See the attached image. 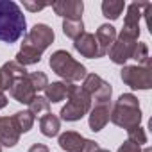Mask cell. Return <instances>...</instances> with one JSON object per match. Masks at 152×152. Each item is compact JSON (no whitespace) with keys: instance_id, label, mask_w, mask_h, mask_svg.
<instances>
[{"instance_id":"cell-1","label":"cell","mask_w":152,"mask_h":152,"mask_svg":"<svg viewBox=\"0 0 152 152\" xmlns=\"http://www.w3.org/2000/svg\"><path fill=\"white\" fill-rule=\"evenodd\" d=\"M54 41V31L45 23H36L23 38L22 48L16 54V63L22 66L36 64L41 59V54L52 45Z\"/></svg>"},{"instance_id":"cell-2","label":"cell","mask_w":152,"mask_h":152,"mask_svg":"<svg viewBox=\"0 0 152 152\" xmlns=\"http://www.w3.org/2000/svg\"><path fill=\"white\" fill-rule=\"evenodd\" d=\"M27 22L20 6L13 0H0V41L15 43L25 32Z\"/></svg>"},{"instance_id":"cell-3","label":"cell","mask_w":152,"mask_h":152,"mask_svg":"<svg viewBox=\"0 0 152 152\" xmlns=\"http://www.w3.org/2000/svg\"><path fill=\"white\" fill-rule=\"evenodd\" d=\"M109 120L129 131L132 127H138L141 122V109H140V102L132 93H124L118 97V100L113 106V111L109 113Z\"/></svg>"},{"instance_id":"cell-4","label":"cell","mask_w":152,"mask_h":152,"mask_svg":"<svg viewBox=\"0 0 152 152\" xmlns=\"http://www.w3.org/2000/svg\"><path fill=\"white\" fill-rule=\"evenodd\" d=\"M48 64H50V68L56 75L64 79V83H77V81L84 79L88 75L86 66L81 64L79 61H75L66 50H56L50 56Z\"/></svg>"},{"instance_id":"cell-5","label":"cell","mask_w":152,"mask_h":152,"mask_svg":"<svg viewBox=\"0 0 152 152\" xmlns=\"http://www.w3.org/2000/svg\"><path fill=\"white\" fill-rule=\"evenodd\" d=\"M90 109H91V97L88 95V91L83 86L72 84L70 95H68V102H66V106H63L59 115H61V118L64 122H77Z\"/></svg>"},{"instance_id":"cell-6","label":"cell","mask_w":152,"mask_h":152,"mask_svg":"<svg viewBox=\"0 0 152 152\" xmlns=\"http://www.w3.org/2000/svg\"><path fill=\"white\" fill-rule=\"evenodd\" d=\"M122 81L132 90H150L152 88V64H124L120 72Z\"/></svg>"},{"instance_id":"cell-7","label":"cell","mask_w":152,"mask_h":152,"mask_svg":"<svg viewBox=\"0 0 152 152\" xmlns=\"http://www.w3.org/2000/svg\"><path fill=\"white\" fill-rule=\"evenodd\" d=\"M83 88L88 91V95L91 97V102L99 104V102H111V95H113V88L109 83H106L100 75L97 73H88L84 77V84Z\"/></svg>"},{"instance_id":"cell-8","label":"cell","mask_w":152,"mask_h":152,"mask_svg":"<svg viewBox=\"0 0 152 152\" xmlns=\"http://www.w3.org/2000/svg\"><path fill=\"white\" fill-rule=\"evenodd\" d=\"M136 43H138V39H132V38H127V36L120 34V36L115 39V43H113V47L109 48V52H107V54H109V59H111L115 64H125V63L131 59Z\"/></svg>"},{"instance_id":"cell-9","label":"cell","mask_w":152,"mask_h":152,"mask_svg":"<svg viewBox=\"0 0 152 152\" xmlns=\"http://www.w3.org/2000/svg\"><path fill=\"white\" fill-rule=\"evenodd\" d=\"M147 2L143 4H131L127 7V15H125V20H124V29L120 34L127 36V38H132V39H138L140 36V20H141V9H145Z\"/></svg>"},{"instance_id":"cell-10","label":"cell","mask_w":152,"mask_h":152,"mask_svg":"<svg viewBox=\"0 0 152 152\" xmlns=\"http://www.w3.org/2000/svg\"><path fill=\"white\" fill-rule=\"evenodd\" d=\"M9 95H11L16 102H20V104H31V102L38 97V91L32 88V84H31V81H29L27 75H23V77H18V79L11 84Z\"/></svg>"},{"instance_id":"cell-11","label":"cell","mask_w":152,"mask_h":152,"mask_svg":"<svg viewBox=\"0 0 152 152\" xmlns=\"http://www.w3.org/2000/svg\"><path fill=\"white\" fill-rule=\"evenodd\" d=\"M52 9L57 16H63L64 20H83L84 4L81 0H57L52 4Z\"/></svg>"},{"instance_id":"cell-12","label":"cell","mask_w":152,"mask_h":152,"mask_svg":"<svg viewBox=\"0 0 152 152\" xmlns=\"http://www.w3.org/2000/svg\"><path fill=\"white\" fill-rule=\"evenodd\" d=\"M90 129L93 132H99L106 127L109 122V113H111V102H99L90 109Z\"/></svg>"},{"instance_id":"cell-13","label":"cell","mask_w":152,"mask_h":152,"mask_svg":"<svg viewBox=\"0 0 152 152\" xmlns=\"http://www.w3.org/2000/svg\"><path fill=\"white\" fill-rule=\"evenodd\" d=\"M73 48L77 50L81 56L88 57V59H97L99 56V45L95 39V34L90 32H83L77 39H73Z\"/></svg>"},{"instance_id":"cell-14","label":"cell","mask_w":152,"mask_h":152,"mask_svg":"<svg viewBox=\"0 0 152 152\" xmlns=\"http://www.w3.org/2000/svg\"><path fill=\"white\" fill-rule=\"evenodd\" d=\"M95 39H97V45H99V56L104 57V56H107L109 48L113 47V43L116 39V29L109 23H104L97 29Z\"/></svg>"},{"instance_id":"cell-15","label":"cell","mask_w":152,"mask_h":152,"mask_svg":"<svg viewBox=\"0 0 152 152\" xmlns=\"http://www.w3.org/2000/svg\"><path fill=\"white\" fill-rule=\"evenodd\" d=\"M20 141V132L9 116H0V145L15 147Z\"/></svg>"},{"instance_id":"cell-16","label":"cell","mask_w":152,"mask_h":152,"mask_svg":"<svg viewBox=\"0 0 152 152\" xmlns=\"http://www.w3.org/2000/svg\"><path fill=\"white\" fill-rule=\"evenodd\" d=\"M86 145V138H83L75 131H66L59 136V147L64 152H83Z\"/></svg>"},{"instance_id":"cell-17","label":"cell","mask_w":152,"mask_h":152,"mask_svg":"<svg viewBox=\"0 0 152 152\" xmlns=\"http://www.w3.org/2000/svg\"><path fill=\"white\" fill-rule=\"evenodd\" d=\"M70 88H72V84L70 83H48V86L43 90L45 91V99L48 100V102H61V100H64V99H68V95H70Z\"/></svg>"},{"instance_id":"cell-18","label":"cell","mask_w":152,"mask_h":152,"mask_svg":"<svg viewBox=\"0 0 152 152\" xmlns=\"http://www.w3.org/2000/svg\"><path fill=\"white\" fill-rule=\"evenodd\" d=\"M59 129H61V120H59L56 115L47 113V115H43V116L39 118V131H41L43 136H47V138L57 136Z\"/></svg>"},{"instance_id":"cell-19","label":"cell","mask_w":152,"mask_h":152,"mask_svg":"<svg viewBox=\"0 0 152 152\" xmlns=\"http://www.w3.org/2000/svg\"><path fill=\"white\" fill-rule=\"evenodd\" d=\"M124 7H125V2H122V0H104L102 2V15L109 20H118Z\"/></svg>"},{"instance_id":"cell-20","label":"cell","mask_w":152,"mask_h":152,"mask_svg":"<svg viewBox=\"0 0 152 152\" xmlns=\"http://www.w3.org/2000/svg\"><path fill=\"white\" fill-rule=\"evenodd\" d=\"M11 118H13V122H15V125H16V129H18L20 134L22 132H29L32 129V125H34V116L29 111H18Z\"/></svg>"},{"instance_id":"cell-21","label":"cell","mask_w":152,"mask_h":152,"mask_svg":"<svg viewBox=\"0 0 152 152\" xmlns=\"http://www.w3.org/2000/svg\"><path fill=\"white\" fill-rule=\"evenodd\" d=\"M63 32L66 38L77 39L83 32H84V23L83 20H64L63 22Z\"/></svg>"},{"instance_id":"cell-22","label":"cell","mask_w":152,"mask_h":152,"mask_svg":"<svg viewBox=\"0 0 152 152\" xmlns=\"http://www.w3.org/2000/svg\"><path fill=\"white\" fill-rule=\"evenodd\" d=\"M131 59L138 61V64H150L148 47H147L145 43L138 41V43H136V47H134V50H132V56H131Z\"/></svg>"},{"instance_id":"cell-23","label":"cell","mask_w":152,"mask_h":152,"mask_svg":"<svg viewBox=\"0 0 152 152\" xmlns=\"http://www.w3.org/2000/svg\"><path fill=\"white\" fill-rule=\"evenodd\" d=\"M48 109H50V102L45 97H36L29 104V113H32V116L41 115V113H48Z\"/></svg>"},{"instance_id":"cell-24","label":"cell","mask_w":152,"mask_h":152,"mask_svg":"<svg viewBox=\"0 0 152 152\" xmlns=\"http://www.w3.org/2000/svg\"><path fill=\"white\" fill-rule=\"evenodd\" d=\"M27 77H29V81L36 91H41L48 86V79L43 72H31V73H27Z\"/></svg>"},{"instance_id":"cell-25","label":"cell","mask_w":152,"mask_h":152,"mask_svg":"<svg viewBox=\"0 0 152 152\" xmlns=\"http://www.w3.org/2000/svg\"><path fill=\"white\" fill-rule=\"evenodd\" d=\"M127 140L129 141H132V143H136V145H143V143H147V134H145V131L138 125V127H132V129H129L127 131Z\"/></svg>"},{"instance_id":"cell-26","label":"cell","mask_w":152,"mask_h":152,"mask_svg":"<svg viewBox=\"0 0 152 152\" xmlns=\"http://www.w3.org/2000/svg\"><path fill=\"white\" fill-rule=\"evenodd\" d=\"M118 152H143L141 150V147L140 145H136V143H132V141H124L120 147H118Z\"/></svg>"},{"instance_id":"cell-27","label":"cell","mask_w":152,"mask_h":152,"mask_svg":"<svg viewBox=\"0 0 152 152\" xmlns=\"http://www.w3.org/2000/svg\"><path fill=\"white\" fill-rule=\"evenodd\" d=\"M23 7L29 9V11H41V9L47 7V4H32V2H29V0H25V2H23Z\"/></svg>"},{"instance_id":"cell-28","label":"cell","mask_w":152,"mask_h":152,"mask_svg":"<svg viewBox=\"0 0 152 152\" xmlns=\"http://www.w3.org/2000/svg\"><path fill=\"white\" fill-rule=\"evenodd\" d=\"M7 106V95H6V88L2 84V79H0V109H4Z\"/></svg>"},{"instance_id":"cell-29","label":"cell","mask_w":152,"mask_h":152,"mask_svg":"<svg viewBox=\"0 0 152 152\" xmlns=\"http://www.w3.org/2000/svg\"><path fill=\"white\" fill-rule=\"evenodd\" d=\"M100 147H99V143H95L93 140H86V145H84V148H83V152H97Z\"/></svg>"},{"instance_id":"cell-30","label":"cell","mask_w":152,"mask_h":152,"mask_svg":"<svg viewBox=\"0 0 152 152\" xmlns=\"http://www.w3.org/2000/svg\"><path fill=\"white\" fill-rule=\"evenodd\" d=\"M27 152H50V150H48V147L43 145V143H34Z\"/></svg>"},{"instance_id":"cell-31","label":"cell","mask_w":152,"mask_h":152,"mask_svg":"<svg viewBox=\"0 0 152 152\" xmlns=\"http://www.w3.org/2000/svg\"><path fill=\"white\" fill-rule=\"evenodd\" d=\"M97 152H109V150H107V148H99Z\"/></svg>"},{"instance_id":"cell-32","label":"cell","mask_w":152,"mask_h":152,"mask_svg":"<svg viewBox=\"0 0 152 152\" xmlns=\"http://www.w3.org/2000/svg\"><path fill=\"white\" fill-rule=\"evenodd\" d=\"M143 152H152V150H150V148H148V147H147V148H145V150H143Z\"/></svg>"},{"instance_id":"cell-33","label":"cell","mask_w":152,"mask_h":152,"mask_svg":"<svg viewBox=\"0 0 152 152\" xmlns=\"http://www.w3.org/2000/svg\"><path fill=\"white\" fill-rule=\"evenodd\" d=\"M0 152H2V145H0Z\"/></svg>"}]
</instances>
